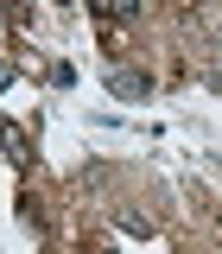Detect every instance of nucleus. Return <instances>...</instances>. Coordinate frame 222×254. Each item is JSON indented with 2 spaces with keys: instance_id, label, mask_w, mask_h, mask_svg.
Listing matches in <instances>:
<instances>
[{
  "instance_id": "f257e3e1",
  "label": "nucleus",
  "mask_w": 222,
  "mask_h": 254,
  "mask_svg": "<svg viewBox=\"0 0 222 254\" xmlns=\"http://www.w3.org/2000/svg\"><path fill=\"white\" fill-rule=\"evenodd\" d=\"M0 89H6V64H0Z\"/></svg>"
}]
</instances>
